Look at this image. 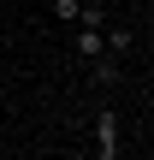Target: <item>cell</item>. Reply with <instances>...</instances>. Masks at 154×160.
Returning <instances> with one entry per match:
<instances>
[{"label": "cell", "mask_w": 154, "mask_h": 160, "mask_svg": "<svg viewBox=\"0 0 154 160\" xmlns=\"http://www.w3.org/2000/svg\"><path fill=\"white\" fill-rule=\"evenodd\" d=\"M53 18H65V24H77V18H83V0H53Z\"/></svg>", "instance_id": "4"}, {"label": "cell", "mask_w": 154, "mask_h": 160, "mask_svg": "<svg viewBox=\"0 0 154 160\" xmlns=\"http://www.w3.org/2000/svg\"><path fill=\"white\" fill-rule=\"evenodd\" d=\"M101 42H107V53H125V48H131L137 36H131L125 24H113V30H101Z\"/></svg>", "instance_id": "3"}, {"label": "cell", "mask_w": 154, "mask_h": 160, "mask_svg": "<svg viewBox=\"0 0 154 160\" xmlns=\"http://www.w3.org/2000/svg\"><path fill=\"white\" fill-rule=\"evenodd\" d=\"M95 154H119V113L113 107H101V119H95Z\"/></svg>", "instance_id": "1"}, {"label": "cell", "mask_w": 154, "mask_h": 160, "mask_svg": "<svg viewBox=\"0 0 154 160\" xmlns=\"http://www.w3.org/2000/svg\"><path fill=\"white\" fill-rule=\"evenodd\" d=\"M71 48H77V53H83V59H95V53H107V42H101V30H95V24H83V30H77V42H71Z\"/></svg>", "instance_id": "2"}]
</instances>
